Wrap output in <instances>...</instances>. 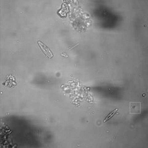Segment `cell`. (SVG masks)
<instances>
[{
  "label": "cell",
  "mask_w": 148,
  "mask_h": 148,
  "mask_svg": "<svg viewBox=\"0 0 148 148\" xmlns=\"http://www.w3.org/2000/svg\"><path fill=\"white\" fill-rule=\"evenodd\" d=\"M117 110H118V109H115L114 111H112V112L110 113V114L108 115V116L107 117H106V119L104 120V122H105L107 121L108 120L110 119L111 117H112L113 115H114L115 113H116V112H117Z\"/></svg>",
  "instance_id": "3"
},
{
  "label": "cell",
  "mask_w": 148,
  "mask_h": 148,
  "mask_svg": "<svg viewBox=\"0 0 148 148\" xmlns=\"http://www.w3.org/2000/svg\"><path fill=\"white\" fill-rule=\"evenodd\" d=\"M141 113V103L140 102H136V103H133L131 102L130 103V114H138Z\"/></svg>",
  "instance_id": "1"
},
{
  "label": "cell",
  "mask_w": 148,
  "mask_h": 148,
  "mask_svg": "<svg viewBox=\"0 0 148 148\" xmlns=\"http://www.w3.org/2000/svg\"><path fill=\"white\" fill-rule=\"evenodd\" d=\"M38 44L40 46L41 50L42 51V52L46 56L48 57L49 58H52L53 57V54L52 51L47 46L45 45L43 43L41 42V41H38Z\"/></svg>",
  "instance_id": "2"
}]
</instances>
